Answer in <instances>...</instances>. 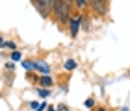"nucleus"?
<instances>
[{"label":"nucleus","mask_w":130,"mask_h":111,"mask_svg":"<svg viewBox=\"0 0 130 111\" xmlns=\"http://www.w3.org/2000/svg\"><path fill=\"white\" fill-rule=\"evenodd\" d=\"M54 13L61 24L69 19V6L65 4V0H54Z\"/></svg>","instance_id":"nucleus-1"},{"label":"nucleus","mask_w":130,"mask_h":111,"mask_svg":"<svg viewBox=\"0 0 130 111\" xmlns=\"http://www.w3.org/2000/svg\"><path fill=\"white\" fill-rule=\"evenodd\" d=\"M34 69H39L43 74H48V72H50L48 65H46V63H43V61H34Z\"/></svg>","instance_id":"nucleus-5"},{"label":"nucleus","mask_w":130,"mask_h":111,"mask_svg":"<svg viewBox=\"0 0 130 111\" xmlns=\"http://www.w3.org/2000/svg\"><path fill=\"white\" fill-rule=\"evenodd\" d=\"M39 95L41 96H48V91H46V89H39Z\"/></svg>","instance_id":"nucleus-10"},{"label":"nucleus","mask_w":130,"mask_h":111,"mask_svg":"<svg viewBox=\"0 0 130 111\" xmlns=\"http://www.w3.org/2000/svg\"><path fill=\"white\" fill-rule=\"evenodd\" d=\"M93 104H95V102H93L91 98H89V100H86V106H87V107H93Z\"/></svg>","instance_id":"nucleus-12"},{"label":"nucleus","mask_w":130,"mask_h":111,"mask_svg":"<svg viewBox=\"0 0 130 111\" xmlns=\"http://www.w3.org/2000/svg\"><path fill=\"white\" fill-rule=\"evenodd\" d=\"M89 4H91L93 11H97L99 15H106V13H108V8H106V4L100 2V0H89Z\"/></svg>","instance_id":"nucleus-2"},{"label":"nucleus","mask_w":130,"mask_h":111,"mask_svg":"<svg viewBox=\"0 0 130 111\" xmlns=\"http://www.w3.org/2000/svg\"><path fill=\"white\" fill-rule=\"evenodd\" d=\"M71 2H73V0H65V4H67L69 8H71Z\"/></svg>","instance_id":"nucleus-13"},{"label":"nucleus","mask_w":130,"mask_h":111,"mask_svg":"<svg viewBox=\"0 0 130 111\" xmlns=\"http://www.w3.org/2000/svg\"><path fill=\"white\" fill-rule=\"evenodd\" d=\"M39 83L43 85V87H50V85H52V78H48V76H43V78L39 80Z\"/></svg>","instance_id":"nucleus-6"},{"label":"nucleus","mask_w":130,"mask_h":111,"mask_svg":"<svg viewBox=\"0 0 130 111\" xmlns=\"http://www.w3.org/2000/svg\"><path fill=\"white\" fill-rule=\"evenodd\" d=\"M11 59H13V61H19V59H21V52H13V54H11Z\"/></svg>","instance_id":"nucleus-9"},{"label":"nucleus","mask_w":130,"mask_h":111,"mask_svg":"<svg viewBox=\"0 0 130 111\" xmlns=\"http://www.w3.org/2000/svg\"><path fill=\"white\" fill-rule=\"evenodd\" d=\"M100 2H104V4H108V0H100Z\"/></svg>","instance_id":"nucleus-14"},{"label":"nucleus","mask_w":130,"mask_h":111,"mask_svg":"<svg viewBox=\"0 0 130 111\" xmlns=\"http://www.w3.org/2000/svg\"><path fill=\"white\" fill-rule=\"evenodd\" d=\"M78 28H80V17H76V19L71 20V35H73V37H76Z\"/></svg>","instance_id":"nucleus-4"},{"label":"nucleus","mask_w":130,"mask_h":111,"mask_svg":"<svg viewBox=\"0 0 130 111\" xmlns=\"http://www.w3.org/2000/svg\"><path fill=\"white\" fill-rule=\"evenodd\" d=\"M74 2H76V6H78V8H82V9L87 6V0H74Z\"/></svg>","instance_id":"nucleus-8"},{"label":"nucleus","mask_w":130,"mask_h":111,"mask_svg":"<svg viewBox=\"0 0 130 111\" xmlns=\"http://www.w3.org/2000/svg\"><path fill=\"white\" fill-rule=\"evenodd\" d=\"M24 69H28V71H30V69H34V63H30V61H26V63H24Z\"/></svg>","instance_id":"nucleus-11"},{"label":"nucleus","mask_w":130,"mask_h":111,"mask_svg":"<svg viewBox=\"0 0 130 111\" xmlns=\"http://www.w3.org/2000/svg\"><path fill=\"white\" fill-rule=\"evenodd\" d=\"M50 9H54V0H39V11L46 15Z\"/></svg>","instance_id":"nucleus-3"},{"label":"nucleus","mask_w":130,"mask_h":111,"mask_svg":"<svg viewBox=\"0 0 130 111\" xmlns=\"http://www.w3.org/2000/svg\"><path fill=\"white\" fill-rule=\"evenodd\" d=\"M99 111H104V109H99Z\"/></svg>","instance_id":"nucleus-16"},{"label":"nucleus","mask_w":130,"mask_h":111,"mask_svg":"<svg viewBox=\"0 0 130 111\" xmlns=\"http://www.w3.org/2000/svg\"><path fill=\"white\" fill-rule=\"evenodd\" d=\"M76 67V63L73 61V59H69V61H65V69H67V71H73V69Z\"/></svg>","instance_id":"nucleus-7"},{"label":"nucleus","mask_w":130,"mask_h":111,"mask_svg":"<svg viewBox=\"0 0 130 111\" xmlns=\"http://www.w3.org/2000/svg\"><path fill=\"white\" fill-rule=\"evenodd\" d=\"M0 46H4V43H2V39H0Z\"/></svg>","instance_id":"nucleus-15"}]
</instances>
